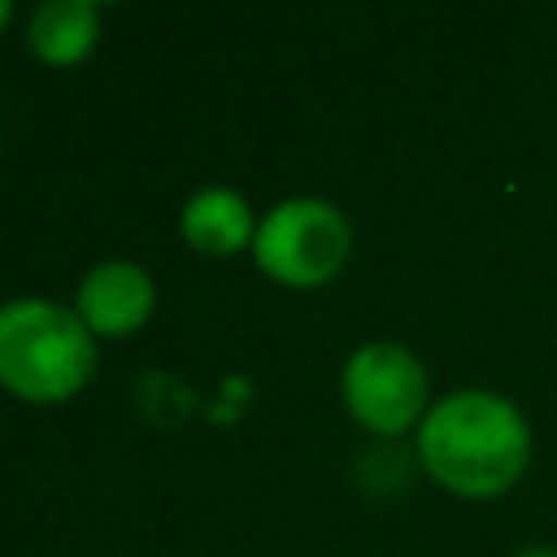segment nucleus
<instances>
[{"mask_svg": "<svg viewBox=\"0 0 557 557\" xmlns=\"http://www.w3.org/2000/svg\"><path fill=\"white\" fill-rule=\"evenodd\" d=\"M96 370V344L78 313L57 300L0 305V383L35 405L74 396Z\"/></svg>", "mask_w": 557, "mask_h": 557, "instance_id": "nucleus-2", "label": "nucleus"}, {"mask_svg": "<svg viewBox=\"0 0 557 557\" xmlns=\"http://www.w3.org/2000/svg\"><path fill=\"white\" fill-rule=\"evenodd\" d=\"M352 248V226L348 218L318 196H296L274 205L252 239L257 265L287 283V287H318L339 274Z\"/></svg>", "mask_w": 557, "mask_h": 557, "instance_id": "nucleus-3", "label": "nucleus"}, {"mask_svg": "<svg viewBox=\"0 0 557 557\" xmlns=\"http://www.w3.org/2000/svg\"><path fill=\"white\" fill-rule=\"evenodd\" d=\"M100 9L87 0H48L35 9L26 26V44L48 65H74L96 48Z\"/></svg>", "mask_w": 557, "mask_h": 557, "instance_id": "nucleus-7", "label": "nucleus"}, {"mask_svg": "<svg viewBox=\"0 0 557 557\" xmlns=\"http://www.w3.org/2000/svg\"><path fill=\"white\" fill-rule=\"evenodd\" d=\"M344 405L348 413L379 435H400L426 418V370L422 361L392 339L361 344L344 366Z\"/></svg>", "mask_w": 557, "mask_h": 557, "instance_id": "nucleus-4", "label": "nucleus"}, {"mask_svg": "<svg viewBox=\"0 0 557 557\" xmlns=\"http://www.w3.org/2000/svg\"><path fill=\"white\" fill-rule=\"evenodd\" d=\"M426 474L470 500L509 492L531 461V426L522 409L496 392L470 387L435 400L418 426Z\"/></svg>", "mask_w": 557, "mask_h": 557, "instance_id": "nucleus-1", "label": "nucleus"}, {"mask_svg": "<svg viewBox=\"0 0 557 557\" xmlns=\"http://www.w3.org/2000/svg\"><path fill=\"white\" fill-rule=\"evenodd\" d=\"M152 278L131 265V261H104L96 270H87V278L78 283V305L74 313L87 322L91 335H131L135 326L148 322L152 313Z\"/></svg>", "mask_w": 557, "mask_h": 557, "instance_id": "nucleus-5", "label": "nucleus"}, {"mask_svg": "<svg viewBox=\"0 0 557 557\" xmlns=\"http://www.w3.org/2000/svg\"><path fill=\"white\" fill-rule=\"evenodd\" d=\"M518 557H557V548H548V544H531V548H522Z\"/></svg>", "mask_w": 557, "mask_h": 557, "instance_id": "nucleus-8", "label": "nucleus"}, {"mask_svg": "<svg viewBox=\"0 0 557 557\" xmlns=\"http://www.w3.org/2000/svg\"><path fill=\"white\" fill-rule=\"evenodd\" d=\"M9 17H13V4H9V0H0V30L9 26Z\"/></svg>", "mask_w": 557, "mask_h": 557, "instance_id": "nucleus-9", "label": "nucleus"}, {"mask_svg": "<svg viewBox=\"0 0 557 557\" xmlns=\"http://www.w3.org/2000/svg\"><path fill=\"white\" fill-rule=\"evenodd\" d=\"M183 235L196 252H209V257H226V252H239L252 235V213H248V200L231 187H205L196 191L187 205H183Z\"/></svg>", "mask_w": 557, "mask_h": 557, "instance_id": "nucleus-6", "label": "nucleus"}]
</instances>
